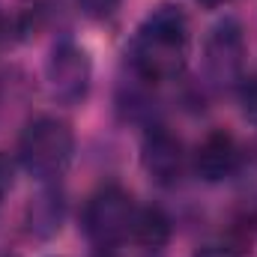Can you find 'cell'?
Wrapping results in <instances>:
<instances>
[{
  "mask_svg": "<svg viewBox=\"0 0 257 257\" xmlns=\"http://www.w3.org/2000/svg\"><path fill=\"white\" fill-rule=\"evenodd\" d=\"M75 156V132L72 126L42 114L33 117L18 135V165L42 186V183H60Z\"/></svg>",
  "mask_w": 257,
  "mask_h": 257,
  "instance_id": "7a4b0ae2",
  "label": "cell"
},
{
  "mask_svg": "<svg viewBox=\"0 0 257 257\" xmlns=\"http://www.w3.org/2000/svg\"><path fill=\"white\" fill-rule=\"evenodd\" d=\"M189 18L177 3H159L128 42V63L147 84L177 81L189 63Z\"/></svg>",
  "mask_w": 257,
  "mask_h": 257,
  "instance_id": "6da1fadb",
  "label": "cell"
},
{
  "mask_svg": "<svg viewBox=\"0 0 257 257\" xmlns=\"http://www.w3.org/2000/svg\"><path fill=\"white\" fill-rule=\"evenodd\" d=\"M245 66V33L233 15L215 21L203 39V72L209 84L230 87L242 78Z\"/></svg>",
  "mask_w": 257,
  "mask_h": 257,
  "instance_id": "5b68a950",
  "label": "cell"
},
{
  "mask_svg": "<svg viewBox=\"0 0 257 257\" xmlns=\"http://www.w3.org/2000/svg\"><path fill=\"white\" fill-rule=\"evenodd\" d=\"M135 200L123 186H105L93 194L84 206V233L96 248H114L132 236L135 221Z\"/></svg>",
  "mask_w": 257,
  "mask_h": 257,
  "instance_id": "277c9868",
  "label": "cell"
},
{
  "mask_svg": "<svg viewBox=\"0 0 257 257\" xmlns=\"http://www.w3.org/2000/svg\"><path fill=\"white\" fill-rule=\"evenodd\" d=\"M66 221V194L60 183H42L39 192L30 197V203L24 206V233L30 239H51L60 233Z\"/></svg>",
  "mask_w": 257,
  "mask_h": 257,
  "instance_id": "ba28073f",
  "label": "cell"
},
{
  "mask_svg": "<svg viewBox=\"0 0 257 257\" xmlns=\"http://www.w3.org/2000/svg\"><path fill=\"white\" fill-rule=\"evenodd\" d=\"M171 218L165 215V209L159 206H144L135 212V221H132V239L144 248H162L168 245L171 239Z\"/></svg>",
  "mask_w": 257,
  "mask_h": 257,
  "instance_id": "9c48e42d",
  "label": "cell"
},
{
  "mask_svg": "<svg viewBox=\"0 0 257 257\" xmlns=\"http://www.w3.org/2000/svg\"><path fill=\"white\" fill-rule=\"evenodd\" d=\"M45 87L57 105L75 108L90 96L93 87V60L84 45L72 36H60L45 60Z\"/></svg>",
  "mask_w": 257,
  "mask_h": 257,
  "instance_id": "3957f363",
  "label": "cell"
},
{
  "mask_svg": "<svg viewBox=\"0 0 257 257\" xmlns=\"http://www.w3.org/2000/svg\"><path fill=\"white\" fill-rule=\"evenodd\" d=\"M78 9L90 21H105L120 9V0H78Z\"/></svg>",
  "mask_w": 257,
  "mask_h": 257,
  "instance_id": "30bf717a",
  "label": "cell"
},
{
  "mask_svg": "<svg viewBox=\"0 0 257 257\" xmlns=\"http://www.w3.org/2000/svg\"><path fill=\"white\" fill-rule=\"evenodd\" d=\"M12 186H15V162L6 153H0V203L12 192Z\"/></svg>",
  "mask_w": 257,
  "mask_h": 257,
  "instance_id": "8fae6325",
  "label": "cell"
},
{
  "mask_svg": "<svg viewBox=\"0 0 257 257\" xmlns=\"http://www.w3.org/2000/svg\"><path fill=\"white\" fill-rule=\"evenodd\" d=\"M200 3H203V6H209V9H212V6H224V3H230V0H200Z\"/></svg>",
  "mask_w": 257,
  "mask_h": 257,
  "instance_id": "9a60e30c",
  "label": "cell"
},
{
  "mask_svg": "<svg viewBox=\"0 0 257 257\" xmlns=\"http://www.w3.org/2000/svg\"><path fill=\"white\" fill-rule=\"evenodd\" d=\"M242 111H245V117L251 123H257V78H251L242 87Z\"/></svg>",
  "mask_w": 257,
  "mask_h": 257,
  "instance_id": "7c38bea8",
  "label": "cell"
},
{
  "mask_svg": "<svg viewBox=\"0 0 257 257\" xmlns=\"http://www.w3.org/2000/svg\"><path fill=\"white\" fill-rule=\"evenodd\" d=\"M194 257H242L239 248H233V245H221V242H212V245H203V248H197Z\"/></svg>",
  "mask_w": 257,
  "mask_h": 257,
  "instance_id": "4fadbf2b",
  "label": "cell"
},
{
  "mask_svg": "<svg viewBox=\"0 0 257 257\" xmlns=\"http://www.w3.org/2000/svg\"><path fill=\"white\" fill-rule=\"evenodd\" d=\"M12 42V24H9V15L0 9V51Z\"/></svg>",
  "mask_w": 257,
  "mask_h": 257,
  "instance_id": "5bb4252c",
  "label": "cell"
},
{
  "mask_svg": "<svg viewBox=\"0 0 257 257\" xmlns=\"http://www.w3.org/2000/svg\"><path fill=\"white\" fill-rule=\"evenodd\" d=\"M96 257H114V254H108V251H99V254H96Z\"/></svg>",
  "mask_w": 257,
  "mask_h": 257,
  "instance_id": "2e32d148",
  "label": "cell"
},
{
  "mask_svg": "<svg viewBox=\"0 0 257 257\" xmlns=\"http://www.w3.org/2000/svg\"><path fill=\"white\" fill-rule=\"evenodd\" d=\"M239 165H242V150L236 138L224 128L209 132L194 153V174L203 183H224L239 171Z\"/></svg>",
  "mask_w": 257,
  "mask_h": 257,
  "instance_id": "52a82bcc",
  "label": "cell"
},
{
  "mask_svg": "<svg viewBox=\"0 0 257 257\" xmlns=\"http://www.w3.org/2000/svg\"><path fill=\"white\" fill-rule=\"evenodd\" d=\"M141 168L156 186H177L186 168L180 138L165 126H150L141 138Z\"/></svg>",
  "mask_w": 257,
  "mask_h": 257,
  "instance_id": "8992f818",
  "label": "cell"
}]
</instances>
